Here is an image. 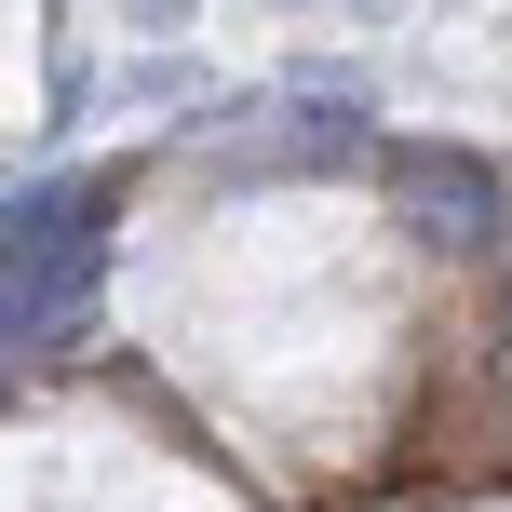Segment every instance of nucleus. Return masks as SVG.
<instances>
[{
    "mask_svg": "<svg viewBox=\"0 0 512 512\" xmlns=\"http://www.w3.org/2000/svg\"><path fill=\"white\" fill-rule=\"evenodd\" d=\"M391 189H405V216H418V230H432V243H499V176H486V162H472V149H391Z\"/></svg>",
    "mask_w": 512,
    "mask_h": 512,
    "instance_id": "obj_1",
    "label": "nucleus"
},
{
    "mask_svg": "<svg viewBox=\"0 0 512 512\" xmlns=\"http://www.w3.org/2000/svg\"><path fill=\"white\" fill-rule=\"evenodd\" d=\"M95 216H108V176H27V189H0V256H27L54 230H95Z\"/></svg>",
    "mask_w": 512,
    "mask_h": 512,
    "instance_id": "obj_2",
    "label": "nucleus"
}]
</instances>
